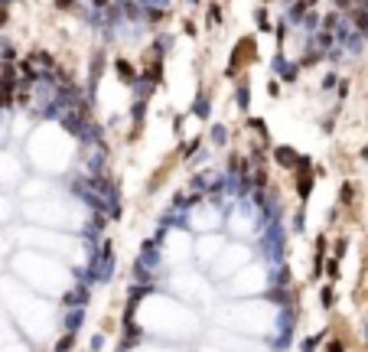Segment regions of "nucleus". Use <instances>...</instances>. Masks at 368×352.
<instances>
[{
    "instance_id": "aec40b11",
    "label": "nucleus",
    "mask_w": 368,
    "mask_h": 352,
    "mask_svg": "<svg viewBox=\"0 0 368 352\" xmlns=\"http://www.w3.org/2000/svg\"><path fill=\"white\" fill-rule=\"evenodd\" d=\"M264 183H267V176H264V173H261V170H258V173H254V186L261 189V186H264Z\"/></svg>"
},
{
    "instance_id": "6e6552de",
    "label": "nucleus",
    "mask_w": 368,
    "mask_h": 352,
    "mask_svg": "<svg viewBox=\"0 0 368 352\" xmlns=\"http://www.w3.org/2000/svg\"><path fill=\"white\" fill-rule=\"evenodd\" d=\"M193 111L199 114V118H209V98H206V91H199V98H195Z\"/></svg>"
},
{
    "instance_id": "39448f33",
    "label": "nucleus",
    "mask_w": 368,
    "mask_h": 352,
    "mask_svg": "<svg viewBox=\"0 0 368 352\" xmlns=\"http://www.w3.org/2000/svg\"><path fill=\"white\" fill-rule=\"evenodd\" d=\"M274 69H277V75L287 78V82H293V78H297V66H293V62H283V59H277V62H274Z\"/></svg>"
},
{
    "instance_id": "20e7f679",
    "label": "nucleus",
    "mask_w": 368,
    "mask_h": 352,
    "mask_svg": "<svg viewBox=\"0 0 368 352\" xmlns=\"http://www.w3.org/2000/svg\"><path fill=\"white\" fill-rule=\"evenodd\" d=\"M352 20H355V30L362 36H368V10L365 7H355V10H352Z\"/></svg>"
},
{
    "instance_id": "4468645a",
    "label": "nucleus",
    "mask_w": 368,
    "mask_h": 352,
    "mask_svg": "<svg viewBox=\"0 0 368 352\" xmlns=\"http://www.w3.org/2000/svg\"><path fill=\"white\" fill-rule=\"evenodd\" d=\"M303 23H306V30H316V26H319V17H316V13L310 10V13L303 17Z\"/></svg>"
},
{
    "instance_id": "f03ea898",
    "label": "nucleus",
    "mask_w": 368,
    "mask_h": 352,
    "mask_svg": "<svg viewBox=\"0 0 368 352\" xmlns=\"http://www.w3.org/2000/svg\"><path fill=\"white\" fill-rule=\"evenodd\" d=\"M82 323H85V307H75L69 317H65V333H75L82 330Z\"/></svg>"
},
{
    "instance_id": "393cba45",
    "label": "nucleus",
    "mask_w": 368,
    "mask_h": 352,
    "mask_svg": "<svg viewBox=\"0 0 368 352\" xmlns=\"http://www.w3.org/2000/svg\"><path fill=\"white\" fill-rule=\"evenodd\" d=\"M193 3H195V0H193Z\"/></svg>"
},
{
    "instance_id": "2eb2a0df",
    "label": "nucleus",
    "mask_w": 368,
    "mask_h": 352,
    "mask_svg": "<svg viewBox=\"0 0 368 352\" xmlns=\"http://www.w3.org/2000/svg\"><path fill=\"white\" fill-rule=\"evenodd\" d=\"M319 300H323V307H333V300H336V297H333V287H326Z\"/></svg>"
},
{
    "instance_id": "a211bd4d",
    "label": "nucleus",
    "mask_w": 368,
    "mask_h": 352,
    "mask_svg": "<svg viewBox=\"0 0 368 352\" xmlns=\"http://www.w3.org/2000/svg\"><path fill=\"white\" fill-rule=\"evenodd\" d=\"M55 7H59V10H72V7H78L75 0H55Z\"/></svg>"
},
{
    "instance_id": "4be33fe9",
    "label": "nucleus",
    "mask_w": 368,
    "mask_h": 352,
    "mask_svg": "<svg viewBox=\"0 0 368 352\" xmlns=\"http://www.w3.org/2000/svg\"><path fill=\"white\" fill-rule=\"evenodd\" d=\"M329 352H346V349H342V342L336 339V342H329Z\"/></svg>"
},
{
    "instance_id": "ddd939ff",
    "label": "nucleus",
    "mask_w": 368,
    "mask_h": 352,
    "mask_svg": "<svg viewBox=\"0 0 368 352\" xmlns=\"http://www.w3.org/2000/svg\"><path fill=\"white\" fill-rule=\"evenodd\" d=\"M33 62H39L43 69H53V59H49L46 53H36V55H33Z\"/></svg>"
},
{
    "instance_id": "f8f14e48",
    "label": "nucleus",
    "mask_w": 368,
    "mask_h": 352,
    "mask_svg": "<svg viewBox=\"0 0 368 352\" xmlns=\"http://www.w3.org/2000/svg\"><path fill=\"white\" fill-rule=\"evenodd\" d=\"M319 342H323V336H310V339H303V352H313Z\"/></svg>"
},
{
    "instance_id": "9d476101",
    "label": "nucleus",
    "mask_w": 368,
    "mask_h": 352,
    "mask_svg": "<svg viewBox=\"0 0 368 352\" xmlns=\"http://www.w3.org/2000/svg\"><path fill=\"white\" fill-rule=\"evenodd\" d=\"M225 141H228V131L222 124H215V127H212V143H225Z\"/></svg>"
},
{
    "instance_id": "b1692460",
    "label": "nucleus",
    "mask_w": 368,
    "mask_h": 352,
    "mask_svg": "<svg viewBox=\"0 0 368 352\" xmlns=\"http://www.w3.org/2000/svg\"><path fill=\"white\" fill-rule=\"evenodd\" d=\"M121 352H127V349H121Z\"/></svg>"
},
{
    "instance_id": "1a4fd4ad",
    "label": "nucleus",
    "mask_w": 368,
    "mask_h": 352,
    "mask_svg": "<svg viewBox=\"0 0 368 352\" xmlns=\"http://www.w3.org/2000/svg\"><path fill=\"white\" fill-rule=\"evenodd\" d=\"M248 101H251L248 85H238V108H241V111H248Z\"/></svg>"
},
{
    "instance_id": "0eeeda50",
    "label": "nucleus",
    "mask_w": 368,
    "mask_h": 352,
    "mask_svg": "<svg viewBox=\"0 0 368 352\" xmlns=\"http://www.w3.org/2000/svg\"><path fill=\"white\" fill-rule=\"evenodd\" d=\"M306 13H310V10H306V3H303V0H293V3H290V20H293V23H297V20H303Z\"/></svg>"
},
{
    "instance_id": "412c9836",
    "label": "nucleus",
    "mask_w": 368,
    "mask_h": 352,
    "mask_svg": "<svg viewBox=\"0 0 368 352\" xmlns=\"http://www.w3.org/2000/svg\"><path fill=\"white\" fill-rule=\"evenodd\" d=\"M290 281V271H277V284H287Z\"/></svg>"
},
{
    "instance_id": "f257e3e1",
    "label": "nucleus",
    "mask_w": 368,
    "mask_h": 352,
    "mask_svg": "<svg viewBox=\"0 0 368 352\" xmlns=\"http://www.w3.org/2000/svg\"><path fill=\"white\" fill-rule=\"evenodd\" d=\"M88 297H91V294H88V284L82 281L75 290H69V294H65V303H69V307H85Z\"/></svg>"
},
{
    "instance_id": "dca6fc26",
    "label": "nucleus",
    "mask_w": 368,
    "mask_h": 352,
    "mask_svg": "<svg viewBox=\"0 0 368 352\" xmlns=\"http://www.w3.org/2000/svg\"><path fill=\"white\" fill-rule=\"evenodd\" d=\"M346 248H349V245L342 242V238H339V242L333 245V254H336V258H342V254H346Z\"/></svg>"
},
{
    "instance_id": "f3484780",
    "label": "nucleus",
    "mask_w": 368,
    "mask_h": 352,
    "mask_svg": "<svg viewBox=\"0 0 368 352\" xmlns=\"http://www.w3.org/2000/svg\"><path fill=\"white\" fill-rule=\"evenodd\" d=\"M326 271H329V277H336L339 274V258H333V261L326 264Z\"/></svg>"
},
{
    "instance_id": "7ed1b4c3",
    "label": "nucleus",
    "mask_w": 368,
    "mask_h": 352,
    "mask_svg": "<svg viewBox=\"0 0 368 352\" xmlns=\"http://www.w3.org/2000/svg\"><path fill=\"white\" fill-rule=\"evenodd\" d=\"M274 157H277V163H280V166H297V163H300V157L293 154L290 147H277Z\"/></svg>"
},
{
    "instance_id": "5701e85b",
    "label": "nucleus",
    "mask_w": 368,
    "mask_h": 352,
    "mask_svg": "<svg viewBox=\"0 0 368 352\" xmlns=\"http://www.w3.org/2000/svg\"><path fill=\"white\" fill-rule=\"evenodd\" d=\"M365 10H368V0H365Z\"/></svg>"
},
{
    "instance_id": "9b49d317",
    "label": "nucleus",
    "mask_w": 368,
    "mask_h": 352,
    "mask_svg": "<svg viewBox=\"0 0 368 352\" xmlns=\"http://www.w3.org/2000/svg\"><path fill=\"white\" fill-rule=\"evenodd\" d=\"M271 300H274V303H287V300H290V294L277 287V290H271Z\"/></svg>"
},
{
    "instance_id": "6ab92c4d",
    "label": "nucleus",
    "mask_w": 368,
    "mask_h": 352,
    "mask_svg": "<svg viewBox=\"0 0 368 352\" xmlns=\"http://www.w3.org/2000/svg\"><path fill=\"white\" fill-rule=\"evenodd\" d=\"M91 7H95V10H108L111 0H91Z\"/></svg>"
},
{
    "instance_id": "423d86ee",
    "label": "nucleus",
    "mask_w": 368,
    "mask_h": 352,
    "mask_svg": "<svg viewBox=\"0 0 368 352\" xmlns=\"http://www.w3.org/2000/svg\"><path fill=\"white\" fill-rule=\"evenodd\" d=\"M114 69H118V75L124 78L127 85H134V82H137V72H134V69H130L127 62H124V59H118V62H114Z\"/></svg>"
}]
</instances>
